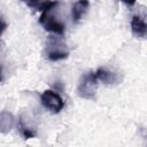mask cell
I'll return each mask as SVG.
<instances>
[{
  "label": "cell",
  "instance_id": "cell-4",
  "mask_svg": "<svg viewBox=\"0 0 147 147\" xmlns=\"http://www.w3.org/2000/svg\"><path fill=\"white\" fill-rule=\"evenodd\" d=\"M40 101H41V105L52 114H59L64 107L63 99L52 90L44 91L40 95Z\"/></svg>",
  "mask_w": 147,
  "mask_h": 147
},
{
  "label": "cell",
  "instance_id": "cell-2",
  "mask_svg": "<svg viewBox=\"0 0 147 147\" xmlns=\"http://www.w3.org/2000/svg\"><path fill=\"white\" fill-rule=\"evenodd\" d=\"M45 56L49 61L56 62V61L67 59L69 56V49L65 42L60 37L49 36L46 48H45Z\"/></svg>",
  "mask_w": 147,
  "mask_h": 147
},
{
  "label": "cell",
  "instance_id": "cell-3",
  "mask_svg": "<svg viewBox=\"0 0 147 147\" xmlns=\"http://www.w3.org/2000/svg\"><path fill=\"white\" fill-rule=\"evenodd\" d=\"M98 87V79L94 72H88L84 75L78 84L77 93L82 99L85 100H93L95 98Z\"/></svg>",
  "mask_w": 147,
  "mask_h": 147
},
{
  "label": "cell",
  "instance_id": "cell-11",
  "mask_svg": "<svg viewBox=\"0 0 147 147\" xmlns=\"http://www.w3.org/2000/svg\"><path fill=\"white\" fill-rule=\"evenodd\" d=\"M6 28H7V23L3 21V18L0 16V36L2 34V32L6 30Z\"/></svg>",
  "mask_w": 147,
  "mask_h": 147
},
{
  "label": "cell",
  "instance_id": "cell-12",
  "mask_svg": "<svg viewBox=\"0 0 147 147\" xmlns=\"http://www.w3.org/2000/svg\"><path fill=\"white\" fill-rule=\"evenodd\" d=\"M119 1L124 2V3H125V5H127V6H133V5L136 3V1H137V0H119Z\"/></svg>",
  "mask_w": 147,
  "mask_h": 147
},
{
  "label": "cell",
  "instance_id": "cell-6",
  "mask_svg": "<svg viewBox=\"0 0 147 147\" xmlns=\"http://www.w3.org/2000/svg\"><path fill=\"white\" fill-rule=\"evenodd\" d=\"M131 31L136 38H145L147 33V25L144 17L134 15L131 20Z\"/></svg>",
  "mask_w": 147,
  "mask_h": 147
},
{
  "label": "cell",
  "instance_id": "cell-8",
  "mask_svg": "<svg viewBox=\"0 0 147 147\" xmlns=\"http://www.w3.org/2000/svg\"><path fill=\"white\" fill-rule=\"evenodd\" d=\"M14 124H15L14 115L7 110H2L0 113V133L10 132Z\"/></svg>",
  "mask_w": 147,
  "mask_h": 147
},
{
  "label": "cell",
  "instance_id": "cell-10",
  "mask_svg": "<svg viewBox=\"0 0 147 147\" xmlns=\"http://www.w3.org/2000/svg\"><path fill=\"white\" fill-rule=\"evenodd\" d=\"M23 3H25L28 7L32 8V9H36V10H41L46 3L49 1V0H18Z\"/></svg>",
  "mask_w": 147,
  "mask_h": 147
},
{
  "label": "cell",
  "instance_id": "cell-9",
  "mask_svg": "<svg viewBox=\"0 0 147 147\" xmlns=\"http://www.w3.org/2000/svg\"><path fill=\"white\" fill-rule=\"evenodd\" d=\"M17 126H18L20 133L22 134V137L24 139H32V138H34L37 136V131L33 127H31L29 124H26L25 119L22 116L18 119V125Z\"/></svg>",
  "mask_w": 147,
  "mask_h": 147
},
{
  "label": "cell",
  "instance_id": "cell-13",
  "mask_svg": "<svg viewBox=\"0 0 147 147\" xmlns=\"http://www.w3.org/2000/svg\"><path fill=\"white\" fill-rule=\"evenodd\" d=\"M0 82H1V68H0Z\"/></svg>",
  "mask_w": 147,
  "mask_h": 147
},
{
  "label": "cell",
  "instance_id": "cell-5",
  "mask_svg": "<svg viewBox=\"0 0 147 147\" xmlns=\"http://www.w3.org/2000/svg\"><path fill=\"white\" fill-rule=\"evenodd\" d=\"M90 7L88 0H77L71 8V18L74 23H78L87 13Z\"/></svg>",
  "mask_w": 147,
  "mask_h": 147
},
{
  "label": "cell",
  "instance_id": "cell-1",
  "mask_svg": "<svg viewBox=\"0 0 147 147\" xmlns=\"http://www.w3.org/2000/svg\"><path fill=\"white\" fill-rule=\"evenodd\" d=\"M61 3V0L55 1H48L46 6L40 10L41 15L39 17V23L42 25V28L52 33H55L57 36H62L65 31V24L57 17L56 9L59 5Z\"/></svg>",
  "mask_w": 147,
  "mask_h": 147
},
{
  "label": "cell",
  "instance_id": "cell-7",
  "mask_svg": "<svg viewBox=\"0 0 147 147\" xmlns=\"http://www.w3.org/2000/svg\"><path fill=\"white\" fill-rule=\"evenodd\" d=\"M94 74L96 76L98 82H101L106 85H111V84L118 83V75L114 71L107 70L106 68H99Z\"/></svg>",
  "mask_w": 147,
  "mask_h": 147
}]
</instances>
